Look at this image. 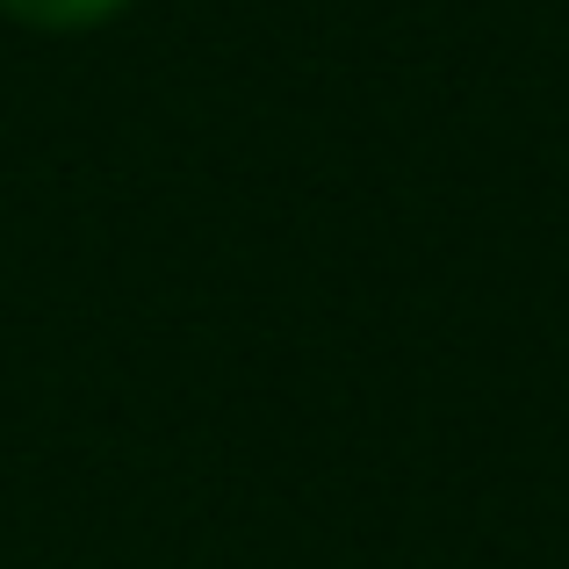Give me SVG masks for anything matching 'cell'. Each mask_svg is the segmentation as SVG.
Wrapping results in <instances>:
<instances>
[{"label":"cell","instance_id":"obj_1","mask_svg":"<svg viewBox=\"0 0 569 569\" xmlns=\"http://www.w3.org/2000/svg\"><path fill=\"white\" fill-rule=\"evenodd\" d=\"M123 8L130 0H0V14H14V22H29V29H94Z\"/></svg>","mask_w":569,"mask_h":569}]
</instances>
